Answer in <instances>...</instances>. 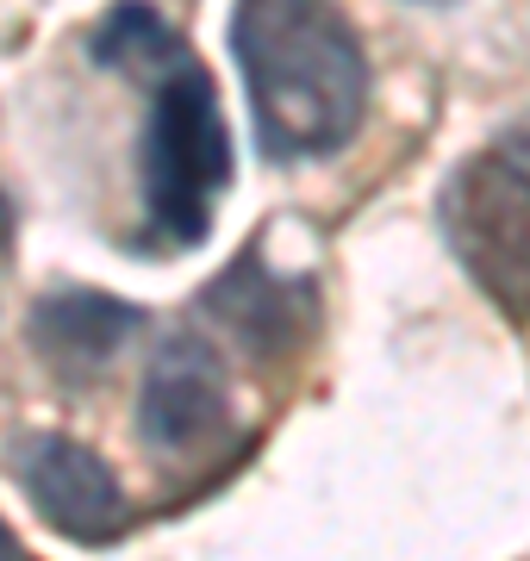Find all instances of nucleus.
Instances as JSON below:
<instances>
[{
  "mask_svg": "<svg viewBox=\"0 0 530 561\" xmlns=\"http://www.w3.org/2000/svg\"><path fill=\"white\" fill-rule=\"evenodd\" d=\"M231 57L244 69L250 131L268 162L331 157L362 131L368 57L331 0H238Z\"/></svg>",
  "mask_w": 530,
  "mask_h": 561,
  "instance_id": "1",
  "label": "nucleus"
},
{
  "mask_svg": "<svg viewBox=\"0 0 530 561\" xmlns=\"http://www.w3.org/2000/svg\"><path fill=\"white\" fill-rule=\"evenodd\" d=\"M150 113L138 131V201L143 231L157 250H194L212 231L224 187H231V131H224L219 88L194 50H175L143 69Z\"/></svg>",
  "mask_w": 530,
  "mask_h": 561,
  "instance_id": "2",
  "label": "nucleus"
},
{
  "mask_svg": "<svg viewBox=\"0 0 530 561\" xmlns=\"http://www.w3.org/2000/svg\"><path fill=\"white\" fill-rule=\"evenodd\" d=\"M449 256L511 324H530V113L456 162L437 194Z\"/></svg>",
  "mask_w": 530,
  "mask_h": 561,
  "instance_id": "3",
  "label": "nucleus"
},
{
  "mask_svg": "<svg viewBox=\"0 0 530 561\" xmlns=\"http://www.w3.org/2000/svg\"><path fill=\"white\" fill-rule=\"evenodd\" d=\"M13 481L25 486V500L57 537L82 542V549H106L131 530V500H125L119 474L94 456L88 443L57 437V431H32L13 443Z\"/></svg>",
  "mask_w": 530,
  "mask_h": 561,
  "instance_id": "4",
  "label": "nucleus"
},
{
  "mask_svg": "<svg viewBox=\"0 0 530 561\" xmlns=\"http://www.w3.org/2000/svg\"><path fill=\"white\" fill-rule=\"evenodd\" d=\"M231 431V375L219 350L194 331L175 337L150 356L138 393V437L157 456H200Z\"/></svg>",
  "mask_w": 530,
  "mask_h": 561,
  "instance_id": "5",
  "label": "nucleus"
},
{
  "mask_svg": "<svg viewBox=\"0 0 530 561\" xmlns=\"http://www.w3.org/2000/svg\"><path fill=\"white\" fill-rule=\"evenodd\" d=\"M138 324H143V312L131 300L88 294V287H69V294H50V300L32 306V343L69 381L76 375H101L106 362L138 337Z\"/></svg>",
  "mask_w": 530,
  "mask_h": 561,
  "instance_id": "6",
  "label": "nucleus"
},
{
  "mask_svg": "<svg viewBox=\"0 0 530 561\" xmlns=\"http://www.w3.org/2000/svg\"><path fill=\"white\" fill-rule=\"evenodd\" d=\"M206 312L224 319V331L244 343L250 356H275V350L293 343V287L275 280L256 256H238L206 287Z\"/></svg>",
  "mask_w": 530,
  "mask_h": 561,
  "instance_id": "7",
  "label": "nucleus"
},
{
  "mask_svg": "<svg viewBox=\"0 0 530 561\" xmlns=\"http://www.w3.org/2000/svg\"><path fill=\"white\" fill-rule=\"evenodd\" d=\"M182 44L187 38L150 7V0H113L101 20H94V32H88V57L101 62V69H113V76L138 81L143 69H157L163 57H175Z\"/></svg>",
  "mask_w": 530,
  "mask_h": 561,
  "instance_id": "8",
  "label": "nucleus"
},
{
  "mask_svg": "<svg viewBox=\"0 0 530 561\" xmlns=\"http://www.w3.org/2000/svg\"><path fill=\"white\" fill-rule=\"evenodd\" d=\"M0 561H38L20 537H13V524H7V518H0Z\"/></svg>",
  "mask_w": 530,
  "mask_h": 561,
  "instance_id": "9",
  "label": "nucleus"
},
{
  "mask_svg": "<svg viewBox=\"0 0 530 561\" xmlns=\"http://www.w3.org/2000/svg\"><path fill=\"white\" fill-rule=\"evenodd\" d=\"M425 7H443V0H425Z\"/></svg>",
  "mask_w": 530,
  "mask_h": 561,
  "instance_id": "10",
  "label": "nucleus"
}]
</instances>
